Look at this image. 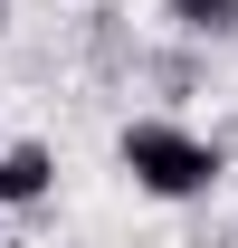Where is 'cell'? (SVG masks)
Listing matches in <instances>:
<instances>
[{"mask_svg": "<svg viewBox=\"0 0 238 248\" xmlns=\"http://www.w3.org/2000/svg\"><path fill=\"white\" fill-rule=\"evenodd\" d=\"M0 29H10V0H0Z\"/></svg>", "mask_w": 238, "mask_h": 248, "instance_id": "277c9868", "label": "cell"}, {"mask_svg": "<svg viewBox=\"0 0 238 248\" xmlns=\"http://www.w3.org/2000/svg\"><path fill=\"white\" fill-rule=\"evenodd\" d=\"M162 19L181 38H238V0H162Z\"/></svg>", "mask_w": 238, "mask_h": 248, "instance_id": "3957f363", "label": "cell"}, {"mask_svg": "<svg viewBox=\"0 0 238 248\" xmlns=\"http://www.w3.org/2000/svg\"><path fill=\"white\" fill-rule=\"evenodd\" d=\"M48 191H58V153L48 143H10L0 153V210H38Z\"/></svg>", "mask_w": 238, "mask_h": 248, "instance_id": "7a4b0ae2", "label": "cell"}, {"mask_svg": "<svg viewBox=\"0 0 238 248\" xmlns=\"http://www.w3.org/2000/svg\"><path fill=\"white\" fill-rule=\"evenodd\" d=\"M115 162L134 172V191L143 201H209V191L229 182V143L219 134H191V124H172V115H134L115 134Z\"/></svg>", "mask_w": 238, "mask_h": 248, "instance_id": "6da1fadb", "label": "cell"}]
</instances>
